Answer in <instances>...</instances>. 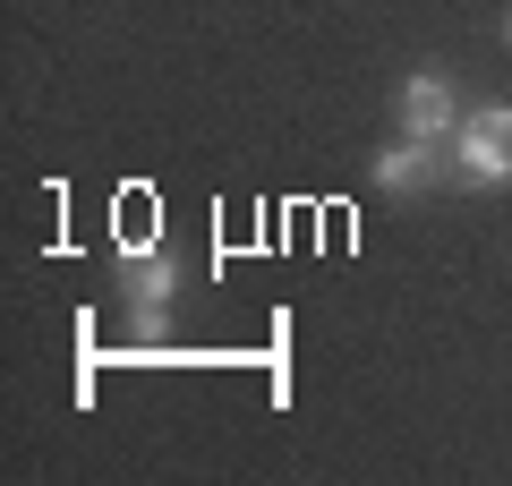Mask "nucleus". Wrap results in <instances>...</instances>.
I'll return each instance as SVG.
<instances>
[{"instance_id": "nucleus-1", "label": "nucleus", "mask_w": 512, "mask_h": 486, "mask_svg": "<svg viewBox=\"0 0 512 486\" xmlns=\"http://www.w3.org/2000/svg\"><path fill=\"white\" fill-rule=\"evenodd\" d=\"M444 162L461 188H512V103L461 111V128L444 137Z\"/></svg>"}, {"instance_id": "nucleus-2", "label": "nucleus", "mask_w": 512, "mask_h": 486, "mask_svg": "<svg viewBox=\"0 0 512 486\" xmlns=\"http://www.w3.org/2000/svg\"><path fill=\"white\" fill-rule=\"evenodd\" d=\"M120 290H128V307H137V316L163 324L171 299H180V265H171L163 248H146V239H120Z\"/></svg>"}, {"instance_id": "nucleus-3", "label": "nucleus", "mask_w": 512, "mask_h": 486, "mask_svg": "<svg viewBox=\"0 0 512 486\" xmlns=\"http://www.w3.org/2000/svg\"><path fill=\"white\" fill-rule=\"evenodd\" d=\"M461 128V103H453V77H436V69H419V77H402V137H419V145H444Z\"/></svg>"}, {"instance_id": "nucleus-4", "label": "nucleus", "mask_w": 512, "mask_h": 486, "mask_svg": "<svg viewBox=\"0 0 512 486\" xmlns=\"http://www.w3.org/2000/svg\"><path fill=\"white\" fill-rule=\"evenodd\" d=\"M436 171H444V145H419V137H393L376 154V188H384V197H410V188L436 180Z\"/></svg>"}, {"instance_id": "nucleus-5", "label": "nucleus", "mask_w": 512, "mask_h": 486, "mask_svg": "<svg viewBox=\"0 0 512 486\" xmlns=\"http://www.w3.org/2000/svg\"><path fill=\"white\" fill-rule=\"evenodd\" d=\"M504 35H512V26H504Z\"/></svg>"}]
</instances>
